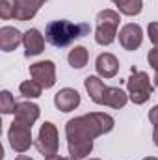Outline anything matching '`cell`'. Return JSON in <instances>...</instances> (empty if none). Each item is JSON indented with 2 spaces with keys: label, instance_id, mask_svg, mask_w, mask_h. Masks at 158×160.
<instances>
[{
  "label": "cell",
  "instance_id": "6da1fadb",
  "mask_svg": "<svg viewBox=\"0 0 158 160\" xmlns=\"http://www.w3.org/2000/svg\"><path fill=\"white\" fill-rule=\"evenodd\" d=\"M116 127V119L104 112H89L67 121L65 138L67 143L75 142H93L95 138L112 132Z\"/></svg>",
  "mask_w": 158,
  "mask_h": 160
},
{
  "label": "cell",
  "instance_id": "7a4b0ae2",
  "mask_svg": "<svg viewBox=\"0 0 158 160\" xmlns=\"http://www.w3.org/2000/svg\"><path fill=\"white\" fill-rule=\"evenodd\" d=\"M89 30L91 28L86 22L75 24L71 21L60 19V21H52V22L47 24V28H45V39H47V43H50L56 48H63V47L71 45L75 39L87 36Z\"/></svg>",
  "mask_w": 158,
  "mask_h": 160
},
{
  "label": "cell",
  "instance_id": "3957f363",
  "mask_svg": "<svg viewBox=\"0 0 158 160\" xmlns=\"http://www.w3.org/2000/svg\"><path fill=\"white\" fill-rule=\"evenodd\" d=\"M119 21H121V13L116 9H102L97 15V28H95V41L97 45L108 47L112 45L117 38L119 30Z\"/></svg>",
  "mask_w": 158,
  "mask_h": 160
},
{
  "label": "cell",
  "instance_id": "277c9868",
  "mask_svg": "<svg viewBox=\"0 0 158 160\" xmlns=\"http://www.w3.org/2000/svg\"><path fill=\"white\" fill-rule=\"evenodd\" d=\"M153 84L147 73L143 71H136L132 67V75L130 78L126 80V93H128V99L134 102V104H145L151 95H153Z\"/></svg>",
  "mask_w": 158,
  "mask_h": 160
},
{
  "label": "cell",
  "instance_id": "5b68a950",
  "mask_svg": "<svg viewBox=\"0 0 158 160\" xmlns=\"http://www.w3.org/2000/svg\"><path fill=\"white\" fill-rule=\"evenodd\" d=\"M36 147L41 155L47 158L50 155H58V149H60V134H58V128L52 121H45L39 128V134H37V140H36Z\"/></svg>",
  "mask_w": 158,
  "mask_h": 160
},
{
  "label": "cell",
  "instance_id": "8992f818",
  "mask_svg": "<svg viewBox=\"0 0 158 160\" xmlns=\"http://www.w3.org/2000/svg\"><path fill=\"white\" fill-rule=\"evenodd\" d=\"M7 140H9V145L15 153L22 155L26 153L32 143H34V138H32V127L28 125H22L19 121H13L9 125V130H7Z\"/></svg>",
  "mask_w": 158,
  "mask_h": 160
},
{
  "label": "cell",
  "instance_id": "52a82bcc",
  "mask_svg": "<svg viewBox=\"0 0 158 160\" xmlns=\"http://www.w3.org/2000/svg\"><path fill=\"white\" fill-rule=\"evenodd\" d=\"M30 77L41 84L45 89L54 88L56 84V65L52 60H43V62H36L30 65Z\"/></svg>",
  "mask_w": 158,
  "mask_h": 160
},
{
  "label": "cell",
  "instance_id": "ba28073f",
  "mask_svg": "<svg viewBox=\"0 0 158 160\" xmlns=\"http://www.w3.org/2000/svg\"><path fill=\"white\" fill-rule=\"evenodd\" d=\"M117 38H119V45H121L125 50L134 52V50H138V48L141 47V43H143V30H141L140 24L128 22V24H125V26L119 30Z\"/></svg>",
  "mask_w": 158,
  "mask_h": 160
},
{
  "label": "cell",
  "instance_id": "9c48e42d",
  "mask_svg": "<svg viewBox=\"0 0 158 160\" xmlns=\"http://www.w3.org/2000/svg\"><path fill=\"white\" fill-rule=\"evenodd\" d=\"M54 106L63 112V114H69L73 110H77L80 106V93L73 88H63L60 89L56 95H54Z\"/></svg>",
  "mask_w": 158,
  "mask_h": 160
},
{
  "label": "cell",
  "instance_id": "30bf717a",
  "mask_svg": "<svg viewBox=\"0 0 158 160\" xmlns=\"http://www.w3.org/2000/svg\"><path fill=\"white\" fill-rule=\"evenodd\" d=\"M45 36L41 34L37 28H30L24 32L22 36V45H24V56L32 58V56H39L45 50Z\"/></svg>",
  "mask_w": 158,
  "mask_h": 160
},
{
  "label": "cell",
  "instance_id": "8fae6325",
  "mask_svg": "<svg viewBox=\"0 0 158 160\" xmlns=\"http://www.w3.org/2000/svg\"><path fill=\"white\" fill-rule=\"evenodd\" d=\"M95 71L101 78H114L119 73V60L112 52H102L95 60Z\"/></svg>",
  "mask_w": 158,
  "mask_h": 160
},
{
  "label": "cell",
  "instance_id": "7c38bea8",
  "mask_svg": "<svg viewBox=\"0 0 158 160\" xmlns=\"http://www.w3.org/2000/svg\"><path fill=\"white\" fill-rule=\"evenodd\" d=\"M41 116V108L36 102H30V101H22V102H17V108H15V119L22 125H28V127H34V123L39 119Z\"/></svg>",
  "mask_w": 158,
  "mask_h": 160
},
{
  "label": "cell",
  "instance_id": "4fadbf2b",
  "mask_svg": "<svg viewBox=\"0 0 158 160\" xmlns=\"http://www.w3.org/2000/svg\"><path fill=\"white\" fill-rule=\"evenodd\" d=\"M45 0H15V19L17 21H32Z\"/></svg>",
  "mask_w": 158,
  "mask_h": 160
},
{
  "label": "cell",
  "instance_id": "5bb4252c",
  "mask_svg": "<svg viewBox=\"0 0 158 160\" xmlns=\"http://www.w3.org/2000/svg\"><path fill=\"white\" fill-rule=\"evenodd\" d=\"M22 36L17 28L13 26H2L0 28V50L2 52H11L15 50L21 43H22Z\"/></svg>",
  "mask_w": 158,
  "mask_h": 160
},
{
  "label": "cell",
  "instance_id": "9a60e30c",
  "mask_svg": "<svg viewBox=\"0 0 158 160\" xmlns=\"http://www.w3.org/2000/svg\"><path fill=\"white\" fill-rule=\"evenodd\" d=\"M84 88H86L89 99H91L95 104H101V106H102L106 86H104V82L101 80V77H99V75H89V77H86V78H84Z\"/></svg>",
  "mask_w": 158,
  "mask_h": 160
},
{
  "label": "cell",
  "instance_id": "2e32d148",
  "mask_svg": "<svg viewBox=\"0 0 158 160\" xmlns=\"http://www.w3.org/2000/svg\"><path fill=\"white\" fill-rule=\"evenodd\" d=\"M128 93L123 91L117 86H106V91H104V101H102V106H110L114 110L123 108L126 102H128Z\"/></svg>",
  "mask_w": 158,
  "mask_h": 160
},
{
  "label": "cell",
  "instance_id": "e0dca14e",
  "mask_svg": "<svg viewBox=\"0 0 158 160\" xmlns=\"http://www.w3.org/2000/svg\"><path fill=\"white\" fill-rule=\"evenodd\" d=\"M67 62H69V65L73 67V69H84L86 65H87V62H89V52H87V48L86 47H73L71 50H69V54H67Z\"/></svg>",
  "mask_w": 158,
  "mask_h": 160
},
{
  "label": "cell",
  "instance_id": "ac0fdd59",
  "mask_svg": "<svg viewBox=\"0 0 158 160\" xmlns=\"http://www.w3.org/2000/svg\"><path fill=\"white\" fill-rule=\"evenodd\" d=\"M116 6H117V11L121 15L136 17V15H140L141 9H143V0H117Z\"/></svg>",
  "mask_w": 158,
  "mask_h": 160
},
{
  "label": "cell",
  "instance_id": "d6986e66",
  "mask_svg": "<svg viewBox=\"0 0 158 160\" xmlns=\"http://www.w3.org/2000/svg\"><path fill=\"white\" fill-rule=\"evenodd\" d=\"M43 86L37 84L36 80H24V82H21V86H19V93L24 97V99H39L41 93H43Z\"/></svg>",
  "mask_w": 158,
  "mask_h": 160
},
{
  "label": "cell",
  "instance_id": "ffe728a7",
  "mask_svg": "<svg viewBox=\"0 0 158 160\" xmlns=\"http://www.w3.org/2000/svg\"><path fill=\"white\" fill-rule=\"evenodd\" d=\"M67 149H69V157H75V158H87L93 151V142H75V143H67Z\"/></svg>",
  "mask_w": 158,
  "mask_h": 160
},
{
  "label": "cell",
  "instance_id": "44dd1931",
  "mask_svg": "<svg viewBox=\"0 0 158 160\" xmlns=\"http://www.w3.org/2000/svg\"><path fill=\"white\" fill-rule=\"evenodd\" d=\"M15 108H17V102H15L13 95L7 89L0 91V112L4 116H7V114H15Z\"/></svg>",
  "mask_w": 158,
  "mask_h": 160
},
{
  "label": "cell",
  "instance_id": "7402d4cb",
  "mask_svg": "<svg viewBox=\"0 0 158 160\" xmlns=\"http://www.w3.org/2000/svg\"><path fill=\"white\" fill-rule=\"evenodd\" d=\"M0 17L4 21L15 19V0H0Z\"/></svg>",
  "mask_w": 158,
  "mask_h": 160
},
{
  "label": "cell",
  "instance_id": "603a6c76",
  "mask_svg": "<svg viewBox=\"0 0 158 160\" xmlns=\"http://www.w3.org/2000/svg\"><path fill=\"white\" fill-rule=\"evenodd\" d=\"M147 36H149L151 43H153L155 47H158V22L156 21H155V22H149V26H147Z\"/></svg>",
  "mask_w": 158,
  "mask_h": 160
},
{
  "label": "cell",
  "instance_id": "cb8c5ba5",
  "mask_svg": "<svg viewBox=\"0 0 158 160\" xmlns=\"http://www.w3.org/2000/svg\"><path fill=\"white\" fill-rule=\"evenodd\" d=\"M147 62H149V65L158 71V47H153L151 50H149V54H147Z\"/></svg>",
  "mask_w": 158,
  "mask_h": 160
},
{
  "label": "cell",
  "instance_id": "d4e9b609",
  "mask_svg": "<svg viewBox=\"0 0 158 160\" xmlns=\"http://www.w3.org/2000/svg\"><path fill=\"white\" fill-rule=\"evenodd\" d=\"M149 121H151V125L158 127V104L149 110Z\"/></svg>",
  "mask_w": 158,
  "mask_h": 160
},
{
  "label": "cell",
  "instance_id": "484cf974",
  "mask_svg": "<svg viewBox=\"0 0 158 160\" xmlns=\"http://www.w3.org/2000/svg\"><path fill=\"white\" fill-rule=\"evenodd\" d=\"M45 160H69V157H60V155H50Z\"/></svg>",
  "mask_w": 158,
  "mask_h": 160
},
{
  "label": "cell",
  "instance_id": "4316f807",
  "mask_svg": "<svg viewBox=\"0 0 158 160\" xmlns=\"http://www.w3.org/2000/svg\"><path fill=\"white\" fill-rule=\"evenodd\" d=\"M153 142H155V145L158 147V127H155V130H153Z\"/></svg>",
  "mask_w": 158,
  "mask_h": 160
},
{
  "label": "cell",
  "instance_id": "83f0119b",
  "mask_svg": "<svg viewBox=\"0 0 158 160\" xmlns=\"http://www.w3.org/2000/svg\"><path fill=\"white\" fill-rule=\"evenodd\" d=\"M15 160H34V158H30V157H26V155H19Z\"/></svg>",
  "mask_w": 158,
  "mask_h": 160
},
{
  "label": "cell",
  "instance_id": "f1b7e54d",
  "mask_svg": "<svg viewBox=\"0 0 158 160\" xmlns=\"http://www.w3.org/2000/svg\"><path fill=\"white\" fill-rule=\"evenodd\" d=\"M155 86L158 88V71H155Z\"/></svg>",
  "mask_w": 158,
  "mask_h": 160
},
{
  "label": "cell",
  "instance_id": "f546056e",
  "mask_svg": "<svg viewBox=\"0 0 158 160\" xmlns=\"http://www.w3.org/2000/svg\"><path fill=\"white\" fill-rule=\"evenodd\" d=\"M143 160H158V158H156V157H145Z\"/></svg>",
  "mask_w": 158,
  "mask_h": 160
},
{
  "label": "cell",
  "instance_id": "4dcf8cb0",
  "mask_svg": "<svg viewBox=\"0 0 158 160\" xmlns=\"http://www.w3.org/2000/svg\"><path fill=\"white\" fill-rule=\"evenodd\" d=\"M87 160H101V158H87Z\"/></svg>",
  "mask_w": 158,
  "mask_h": 160
},
{
  "label": "cell",
  "instance_id": "1f68e13d",
  "mask_svg": "<svg viewBox=\"0 0 158 160\" xmlns=\"http://www.w3.org/2000/svg\"><path fill=\"white\" fill-rule=\"evenodd\" d=\"M112 2H114V4H116V2H117V0H112Z\"/></svg>",
  "mask_w": 158,
  "mask_h": 160
},
{
  "label": "cell",
  "instance_id": "d6a6232c",
  "mask_svg": "<svg viewBox=\"0 0 158 160\" xmlns=\"http://www.w3.org/2000/svg\"><path fill=\"white\" fill-rule=\"evenodd\" d=\"M45 2H47V0H45Z\"/></svg>",
  "mask_w": 158,
  "mask_h": 160
}]
</instances>
